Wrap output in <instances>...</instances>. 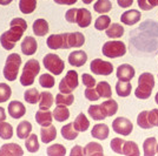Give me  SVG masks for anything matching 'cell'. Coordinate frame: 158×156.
Here are the masks:
<instances>
[{"instance_id":"3957f363","label":"cell","mask_w":158,"mask_h":156,"mask_svg":"<svg viewBox=\"0 0 158 156\" xmlns=\"http://www.w3.org/2000/svg\"><path fill=\"white\" fill-rule=\"evenodd\" d=\"M40 72V64L38 60H27L26 64L23 67V73L20 76V84L24 87H28L32 86L34 82L35 76L39 74Z\"/></svg>"},{"instance_id":"ffe728a7","label":"cell","mask_w":158,"mask_h":156,"mask_svg":"<svg viewBox=\"0 0 158 156\" xmlns=\"http://www.w3.org/2000/svg\"><path fill=\"white\" fill-rule=\"evenodd\" d=\"M109 134H110V129L107 127V124L105 123H97L93 126L92 130H91V135H92L94 138L97 140H106L109 137Z\"/></svg>"},{"instance_id":"d590c367","label":"cell","mask_w":158,"mask_h":156,"mask_svg":"<svg viewBox=\"0 0 158 156\" xmlns=\"http://www.w3.org/2000/svg\"><path fill=\"white\" fill-rule=\"evenodd\" d=\"M123 155L126 156H139V148L137 143L133 141H125L124 147H123Z\"/></svg>"},{"instance_id":"4dcf8cb0","label":"cell","mask_w":158,"mask_h":156,"mask_svg":"<svg viewBox=\"0 0 158 156\" xmlns=\"http://www.w3.org/2000/svg\"><path fill=\"white\" fill-rule=\"evenodd\" d=\"M89 115L91 116L92 120L94 121H103V120H105L106 115L104 111H103V108H102V104L98 106V104H92V106H90L89 107Z\"/></svg>"},{"instance_id":"7402d4cb","label":"cell","mask_w":158,"mask_h":156,"mask_svg":"<svg viewBox=\"0 0 158 156\" xmlns=\"http://www.w3.org/2000/svg\"><path fill=\"white\" fill-rule=\"evenodd\" d=\"M33 33L37 37H44L48 33V22L45 19H37L32 25Z\"/></svg>"},{"instance_id":"d4e9b609","label":"cell","mask_w":158,"mask_h":156,"mask_svg":"<svg viewBox=\"0 0 158 156\" xmlns=\"http://www.w3.org/2000/svg\"><path fill=\"white\" fill-rule=\"evenodd\" d=\"M132 91V86L130 81H120L118 80L116 84V93L120 98H127Z\"/></svg>"},{"instance_id":"4316f807","label":"cell","mask_w":158,"mask_h":156,"mask_svg":"<svg viewBox=\"0 0 158 156\" xmlns=\"http://www.w3.org/2000/svg\"><path fill=\"white\" fill-rule=\"evenodd\" d=\"M73 126H74V128L78 130L79 133H84V131H86V130L89 129V127H90V121H89V119L85 116L84 113H80L78 116L74 119Z\"/></svg>"},{"instance_id":"b9f144b4","label":"cell","mask_w":158,"mask_h":156,"mask_svg":"<svg viewBox=\"0 0 158 156\" xmlns=\"http://www.w3.org/2000/svg\"><path fill=\"white\" fill-rule=\"evenodd\" d=\"M137 123L142 129H151L153 128L149 120V111H140L137 116Z\"/></svg>"},{"instance_id":"c3c4849f","label":"cell","mask_w":158,"mask_h":156,"mask_svg":"<svg viewBox=\"0 0 158 156\" xmlns=\"http://www.w3.org/2000/svg\"><path fill=\"white\" fill-rule=\"evenodd\" d=\"M137 4L142 11H151L158 6V0H137Z\"/></svg>"},{"instance_id":"d6a6232c","label":"cell","mask_w":158,"mask_h":156,"mask_svg":"<svg viewBox=\"0 0 158 156\" xmlns=\"http://www.w3.org/2000/svg\"><path fill=\"white\" fill-rule=\"evenodd\" d=\"M106 35L111 39H119L124 35V27L120 24H111L106 29Z\"/></svg>"},{"instance_id":"f6af8a7d","label":"cell","mask_w":158,"mask_h":156,"mask_svg":"<svg viewBox=\"0 0 158 156\" xmlns=\"http://www.w3.org/2000/svg\"><path fill=\"white\" fill-rule=\"evenodd\" d=\"M56 84V79L53 78L51 74L45 73V74H41L39 78V85L43 88H52Z\"/></svg>"},{"instance_id":"ab89813d","label":"cell","mask_w":158,"mask_h":156,"mask_svg":"<svg viewBox=\"0 0 158 156\" xmlns=\"http://www.w3.org/2000/svg\"><path fill=\"white\" fill-rule=\"evenodd\" d=\"M110 25H111V18L106 14H103V15H100L96 19L94 28L97 31H106Z\"/></svg>"},{"instance_id":"8d00e7d4","label":"cell","mask_w":158,"mask_h":156,"mask_svg":"<svg viewBox=\"0 0 158 156\" xmlns=\"http://www.w3.org/2000/svg\"><path fill=\"white\" fill-rule=\"evenodd\" d=\"M96 89L98 92L99 96L100 98H105V99H110L112 96V89L110 84H107L106 81H100L97 84V87Z\"/></svg>"},{"instance_id":"f35d334b","label":"cell","mask_w":158,"mask_h":156,"mask_svg":"<svg viewBox=\"0 0 158 156\" xmlns=\"http://www.w3.org/2000/svg\"><path fill=\"white\" fill-rule=\"evenodd\" d=\"M54 102L57 106L63 104V106H71L74 102V96L72 93L70 94H65V93H59L57 94V96L54 99Z\"/></svg>"},{"instance_id":"30bf717a","label":"cell","mask_w":158,"mask_h":156,"mask_svg":"<svg viewBox=\"0 0 158 156\" xmlns=\"http://www.w3.org/2000/svg\"><path fill=\"white\" fill-rule=\"evenodd\" d=\"M90 69L96 75H104L107 76L113 72V65L110 61H105L102 59H94L90 64Z\"/></svg>"},{"instance_id":"9c48e42d","label":"cell","mask_w":158,"mask_h":156,"mask_svg":"<svg viewBox=\"0 0 158 156\" xmlns=\"http://www.w3.org/2000/svg\"><path fill=\"white\" fill-rule=\"evenodd\" d=\"M112 129H113V131L116 134H118V135L127 136V135L131 134L132 130H133V124H132V122L129 119L119 116L113 120V122H112Z\"/></svg>"},{"instance_id":"8992f818","label":"cell","mask_w":158,"mask_h":156,"mask_svg":"<svg viewBox=\"0 0 158 156\" xmlns=\"http://www.w3.org/2000/svg\"><path fill=\"white\" fill-rule=\"evenodd\" d=\"M43 65L48 72H51L53 75H60L65 69V64L60 59L59 55L54 53H48L43 59Z\"/></svg>"},{"instance_id":"11a10c76","label":"cell","mask_w":158,"mask_h":156,"mask_svg":"<svg viewBox=\"0 0 158 156\" xmlns=\"http://www.w3.org/2000/svg\"><path fill=\"white\" fill-rule=\"evenodd\" d=\"M117 4L122 8H129L133 4V0H117Z\"/></svg>"},{"instance_id":"ac0fdd59","label":"cell","mask_w":158,"mask_h":156,"mask_svg":"<svg viewBox=\"0 0 158 156\" xmlns=\"http://www.w3.org/2000/svg\"><path fill=\"white\" fill-rule=\"evenodd\" d=\"M57 137V129L56 127L50 124L46 127H41L40 128V138L43 143H51L53 140H56Z\"/></svg>"},{"instance_id":"9a60e30c","label":"cell","mask_w":158,"mask_h":156,"mask_svg":"<svg viewBox=\"0 0 158 156\" xmlns=\"http://www.w3.org/2000/svg\"><path fill=\"white\" fill-rule=\"evenodd\" d=\"M87 61V54L84 51H73L69 55V64L73 67H81Z\"/></svg>"},{"instance_id":"816d5d0a","label":"cell","mask_w":158,"mask_h":156,"mask_svg":"<svg viewBox=\"0 0 158 156\" xmlns=\"http://www.w3.org/2000/svg\"><path fill=\"white\" fill-rule=\"evenodd\" d=\"M77 13H78V8H70L69 11H66V21L70 22V24H76L77 22Z\"/></svg>"},{"instance_id":"db71d44e","label":"cell","mask_w":158,"mask_h":156,"mask_svg":"<svg viewBox=\"0 0 158 156\" xmlns=\"http://www.w3.org/2000/svg\"><path fill=\"white\" fill-rule=\"evenodd\" d=\"M70 155L71 156H83L84 155V148H81L80 146H74L72 149H71Z\"/></svg>"},{"instance_id":"277c9868","label":"cell","mask_w":158,"mask_h":156,"mask_svg":"<svg viewBox=\"0 0 158 156\" xmlns=\"http://www.w3.org/2000/svg\"><path fill=\"white\" fill-rule=\"evenodd\" d=\"M20 65H21V57L19 54L18 53L10 54L5 61V66L2 69L4 78L6 79L7 81H14L18 76Z\"/></svg>"},{"instance_id":"f1b7e54d","label":"cell","mask_w":158,"mask_h":156,"mask_svg":"<svg viewBox=\"0 0 158 156\" xmlns=\"http://www.w3.org/2000/svg\"><path fill=\"white\" fill-rule=\"evenodd\" d=\"M54 102L53 95L50 92H41L40 93V100H39V109L47 111L51 108V106Z\"/></svg>"},{"instance_id":"ba28073f","label":"cell","mask_w":158,"mask_h":156,"mask_svg":"<svg viewBox=\"0 0 158 156\" xmlns=\"http://www.w3.org/2000/svg\"><path fill=\"white\" fill-rule=\"evenodd\" d=\"M46 45L50 49H69V33L52 34L46 40Z\"/></svg>"},{"instance_id":"7a4b0ae2","label":"cell","mask_w":158,"mask_h":156,"mask_svg":"<svg viewBox=\"0 0 158 156\" xmlns=\"http://www.w3.org/2000/svg\"><path fill=\"white\" fill-rule=\"evenodd\" d=\"M153 88H155V76L149 72L142 73L138 78V86L135 91V95L139 100H146L151 96Z\"/></svg>"},{"instance_id":"d6986e66","label":"cell","mask_w":158,"mask_h":156,"mask_svg":"<svg viewBox=\"0 0 158 156\" xmlns=\"http://www.w3.org/2000/svg\"><path fill=\"white\" fill-rule=\"evenodd\" d=\"M143 150L145 156L158 155V142L156 137H148L143 143Z\"/></svg>"},{"instance_id":"bcb514c9","label":"cell","mask_w":158,"mask_h":156,"mask_svg":"<svg viewBox=\"0 0 158 156\" xmlns=\"http://www.w3.org/2000/svg\"><path fill=\"white\" fill-rule=\"evenodd\" d=\"M11 95H12L11 87L6 84H4V82H0V103L8 101Z\"/></svg>"},{"instance_id":"52a82bcc","label":"cell","mask_w":158,"mask_h":156,"mask_svg":"<svg viewBox=\"0 0 158 156\" xmlns=\"http://www.w3.org/2000/svg\"><path fill=\"white\" fill-rule=\"evenodd\" d=\"M79 85L78 80V73L76 71H69L66 73V75L61 79L59 84V92L60 93H65V94H70L72 93Z\"/></svg>"},{"instance_id":"7dc6e473","label":"cell","mask_w":158,"mask_h":156,"mask_svg":"<svg viewBox=\"0 0 158 156\" xmlns=\"http://www.w3.org/2000/svg\"><path fill=\"white\" fill-rule=\"evenodd\" d=\"M124 143L125 141L120 137H114L111 140V143H110V147L111 149L116 153V154H120L123 155V147H124Z\"/></svg>"},{"instance_id":"f546056e","label":"cell","mask_w":158,"mask_h":156,"mask_svg":"<svg viewBox=\"0 0 158 156\" xmlns=\"http://www.w3.org/2000/svg\"><path fill=\"white\" fill-rule=\"evenodd\" d=\"M102 108H103L106 116H113L118 111V103L116 100L110 98L102 103Z\"/></svg>"},{"instance_id":"6f0895ef","label":"cell","mask_w":158,"mask_h":156,"mask_svg":"<svg viewBox=\"0 0 158 156\" xmlns=\"http://www.w3.org/2000/svg\"><path fill=\"white\" fill-rule=\"evenodd\" d=\"M6 113H5V109L2 107H0V122L1 121H5L6 120Z\"/></svg>"},{"instance_id":"8fae6325","label":"cell","mask_w":158,"mask_h":156,"mask_svg":"<svg viewBox=\"0 0 158 156\" xmlns=\"http://www.w3.org/2000/svg\"><path fill=\"white\" fill-rule=\"evenodd\" d=\"M140 18H142V13L138 10H129L120 15V22H123L124 25H127V26H133L137 22H139Z\"/></svg>"},{"instance_id":"74e56055","label":"cell","mask_w":158,"mask_h":156,"mask_svg":"<svg viewBox=\"0 0 158 156\" xmlns=\"http://www.w3.org/2000/svg\"><path fill=\"white\" fill-rule=\"evenodd\" d=\"M93 10L97 13H109L112 10V2L110 0H97L93 4Z\"/></svg>"},{"instance_id":"cb8c5ba5","label":"cell","mask_w":158,"mask_h":156,"mask_svg":"<svg viewBox=\"0 0 158 156\" xmlns=\"http://www.w3.org/2000/svg\"><path fill=\"white\" fill-rule=\"evenodd\" d=\"M84 155L86 156H103L104 149L97 142H89L84 148Z\"/></svg>"},{"instance_id":"5b68a950","label":"cell","mask_w":158,"mask_h":156,"mask_svg":"<svg viewBox=\"0 0 158 156\" xmlns=\"http://www.w3.org/2000/svg\"><path fill=\"white\" fill-rule=\"evenodd\" d=\"M102 52L109 59L120 58L126 54V46L123 41H107L103 45Z\"/></svg>"},{"instance_id":"83f0119b","label":"cell","mask_w":158,"mask_h":156,"mask_svg":"<svg viewBox=\"0 0 158 156\" xmlns=\"http://www.w3.org/2000/svg\"><path fill=\"white\" fill-rule=\"evenodd\" d=\"M53 117L58 122H64V121H66L70 117V111H69L67 106H63V104L57 106L54 108V111H53Z\"/></svg>"},{"instance_id":"44dd1931","label":"cell","mask_w":158,"mask_h":156,"mask_svg":"<svg viewBox=\"0 0 158 156\" xmlns=\"http://www.w3.org/2000/svg\"><path fill=\"white\" fill-rule=\"evenodd\" d=\"M54 119L53 117V113L48 111H43V109H39V111L35 113V121L37 123L41 126V127H46V126H50L52 124V120Z\"/></svg>"},{"instance_id":"f5cc1de1","label":"cell","mask_w":158,"mask_h":156,"mask_svg":"<svg viewBox=\"0 0 158 156\" xmlns=\"http://www.w3.org/2000/svg\"><path fill=\"white\" fill-rule=\"evenodd\" d=\"M149 120L152 127H158V109H151L149 111Z\"/></svg>"},{"instance_id":"1f68e13d","label":"cell","mask_w":158,"mask_h":156,"mask_svg":"<svg viewBox=\"0 0 158 156\" xmlns=\"http://www.w3.org/2000/svg\"><path fill=\"white\" fill-rule=\"evenodd\" d=\"M32 131V124L28 121H21L17 127V136L20 140H25Z\"/></svg>"},{"instance_id":"6da1fadb","label":"cell","mask_w":158,"mask_h":156,"mask_svg":"<svg viewBox=\"0 0 158 156\" xmlns=\"http://www.w3.org/2000/svg\"><path fill=\"white\" fill-rule=\"evenodd\" d=\"M11 28L0 35V45L6 51H12L27 29V22L21 18H14L10 22Z\"/></svg>"},{"instance_id":"e575fe53","label":"cell","mask_w":158,"mask_h":156,"mask_svg":"<svg viewBox=\"0 0 158 156\" xmlns=\"http://www.w3.org/2000/svg\"><path fill=\"white\" fill-rule=\"evenodd\" d=\"M37 8V0H19V10L21 13L31 14Z\"/></svg>"},{"instance_id":"60d3db41","label":"cell","mask_w":158,"mask_h":156,"mask_svg":"<svg viewBox=\"0 0 158 156\" xmlns=\"http://www.w3.org/2000/svg\"><path fill=\"white\" fill-rule=\"evenodd\" d=\"M24 100L30 104L38 103L40 100L39 92L37 91L35 88H30V89H27V91L24 93Z\"/></svg>"},{"instance_id":"603a6c76","label":"cell","mask_w":158,"mask_h":156,"mask_svg":"<svg viewBox=\"0 0 158 156\" xmlns=\"http://www.w3.org/2000/svg\"><path fill=\"white\" fill-rule=\"evenodd\" d=\"M85 44V37L80 32L69 33V47L70 48H79Z\"/></svg>"},{"instance_id":"e0dca14e","label":"cell","mask_w":158,"mask_h":156,"mask_svg":"<svg viewBox=\"0 0 158 156\" xmlns=\"http://www.w3.org/2000/svg\"><path fill=\"white\" fill-rule=\"evenodd\" d=\"M92 21V14L89 10L86 8H78V13H77V22L79 27L86 28L91 25Z\"/></svg>"},{"instance_id":"2e32d148","label":"cell","mask_w":158,"mask_h":156,"mask_svg":"<svg viewBox=\"0 0 158 156\" xmlns=\"http://www.w3.org/2000/svg\"><path fill=\"white\" fill-rule=\"evenodd\" d=\"M38 49V42L32 37H26L21 42V52L27 57L33 55Z\"/></svg>"},{"instance_id":"7bdbcfd3","label":"cell","mask_w":158,"mask_h":156,"mask_svg":"<svg viewBox=\"0 0 158 156\" xmlns=\"http://www.w3.org/2000/svg\"><path fill=\"white\" fill-rule=\"evenodd\" d=\"M12 136H13L12 126L6 121H1L0 122V137L2 140H10Z\"/></svg>"},{"instance_id":"680465c9","label":"cell","mask_w":158,"mask_h":156,"mask_svg":"<svg viewBox=\"0 0 158 156\" xmlns=\"http://www.w3.org/2000/svg\"><path fill=\"white\" fill-rule=\"evenodd\" d=\"M12 1H13V0H0V5H2V6H7V5H10Z\"/></svg>"},{"instance_id":"ee69618b","label":"cell","mask_w":158,"mask_h":156,"mask_svg":"<svg viewBox=\"0 0 158 156\" xmlns=\"http://www.w3.org/2000/svg\"><path fill=\"white\" fill-rule=\"evenodd\" d=\"M46 153L48 156H64L66 155V148L60 143H56L47 148Z\"/></svg>"},{"instance_id":"5bb4252c","label":"cell","mask_w":158,"mask_h":156,"mask_svg":"<svg viewBox=\"0 0 158 156\" xmlns=\"http://www.w3.org/2000/svg\"><path fill=\"white\" fill-rule=\"evenodd\" d=\"M24 150L17 143H6L0 148V156H23Z\"/></svg>"},{"instance_id":"836d02e7","label":"cell","mask_w":158,"mask_h":156,"mask_svg":"<svg viewBox=\"0 0 158 156\" xmlns=\"http://www.w3.org/2000/svg\"><path fill=\"white\" fill-rule=\"evenodd\" d=\"M25 147L28 153H37L39 150V141H38V136L35 134H30L28 137L25 138Z\"/></svg>"},{"instance_id":"91938a15","label":"cell","mask_w":158,"mask_h":156,"mask_svg":"<svg viewBox=\"0 0 158 156\" xmlns=\"http://www.w3.org/2000/svg\"><path fill=\"white\" fill-rule=\"evenodd\" d=\"M81 1H83V4H85V5H89V4L93 2V0H81Z\"/></svg>"},{"instance_id":"9f6ffc18","label":"cell","mask_w":158,"mask_h":156,"mask_svg":"<svg viewBox=\"0 0 158 156\" xmlns=\"http://www.w3.org/2000/svg\"><path fill=\"white\" fill-rule=\"evenodd\" d=\"M53 1L59 5H74L78 0H53Z\"/></svg>"},{"instance_id":"4fadbf2b","label":"cell","mask_w":158,"mask_h":156,"mask_svg":"<svg viewBox=\"0 0 158 156\" xmlns=\"http://www.w3.org/2000/svg\"><path fill=\"white\" fill-rule=\"evenodd\" d=\"M7 109H8L10 116L12 117V119H15V120L23 117L26 114V107L23 104V102L17 101V100L15 101H11L10 104H8V107H7Z\"/></svg>"},{"instance_id":"484cf974","label":"cell","mask_w":158,"mask_h":156,"mask_svg":"<svg viewBox=\"0 0 158 156\" xmlns=\"http://www.w3.org/2000/svg\"><path fill=\"white\" fill-rule=\"evenodd\" d=\"M60 133H61V136L64 137L65 140L67 141H72V140H76L77 137H78V130L74 128V126H73V122L71 123H67L65 126H63L61 127V130H60Z\"/></svg>"},{"instance_id":"7c38bea8","label":"cell","mask_w":158,"mask_h":156,"mask_svg":"<svg viewBox=\"0 0 158 156\" xmlns=\"http://www.w3.org/2000/svg\"><path fill=\"white\" fill-rule=\"evenodd\" d=\"M117 79L120 81H131L135 78L136 71L131 65L129 64H123V65L118 66L117 68Z\"/></svg>"},{"instance_id":"681fc988","label":"cell","mask_w":158,"mask_h":156,"mask_svg":"<svg viewBox=\"0 0 158 156\" xmlns=\"http://www.w3.org/2000/svg\"><path fill=\"white\" fill-rule=\"evenodd\" d=\"M81 81H83V85L85 86V87H89V88H92V87L97 85L96 84V79L93 78L92 75L87 74V73H84L81 75Z\"/></svg>"},{"instance_id":"94428289","label":"cell","mask_w":158,"mask_h":156,"mask_svg":"<svg viewBox=\"0 0 158 156\" xmlns=\"http://www.w3.org/2000/svg\"><path fill=\"white\" fill-rule=\"evenodd\" d=\"M155 101H156V103L158 104V92H157V94H156V96H155Z\"/></svg>"},{"instance_id":"f907efd6","label":"cell","mask_w":158,"mask_h":156,"mask_svg":"<svg viewBox=\"0 0 158 156\" xmlns=\"http://www.w3.org/2000/svg\"><path fill=\"white\" fill-rule=\"evenodd\" d=\"M85 98L89 100V101H98V99L100 98L98 94V92L97 89H94V88H89V87H86L85 89Z\"/></svg>"}]
</instances>
